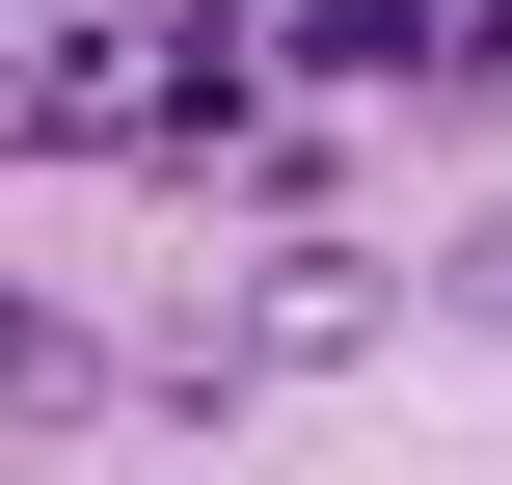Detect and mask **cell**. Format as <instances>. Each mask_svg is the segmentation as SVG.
Segmentation results:
<instances>
[{"label":"cell","mask_w":512,"mask_h":485,"mask_svg":"<svg viewBox=\"0 0 512 485\" xmlns=\"http://www.w3.org/2000/svg\"><path fill=\"white\" fill-rule=\"evenodd\" d=\"M405 297H432L459 351H512V189H486V216H459V243H432V270H405Z\"/></svg>","instance_id":"7a4b0ae2"},{"label":"cell","mask_w":512,"mask_h":485,"mask_svg":"<svg viewBox=\"0 0 512 485\" xmlns=\"http://www.w3.org/2000/svg\"><path fill=\"white\" fill-rule=\"evenodd\" d=\"M54 432H135V324H81V297L0 270V459H54Z\"/></svg>","instance_id":"6da1fadb"}]
</instances>
